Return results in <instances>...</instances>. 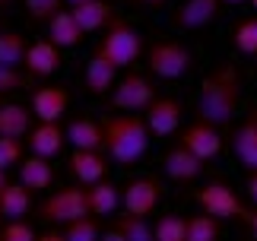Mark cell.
<instances>
[{
    "label": "cell",
    "mask_w": 257,
    "mask_h": 241,
    "mask_svg": "<svg viewBox=\"0 0 257 241\" xmlns=\"http://www.w3.org/2000/svg\"><path fill=\"white\" fill-rule=\"evenodd\" d=\"M248 197H251V203H257V172H248Z\"/></svg>",
    "instance_id": "obj_36"
},
{
    "label": "cell",
    "mask_w": 257,
    "mask_h": 241,
    "mask_svg": "<svg viewBox=\"0 0 257 241\" xmlns=\"http://www.w3.org/2000/svg\"><path fill=\"white\" fill-rule=\"evenodd\" d=\"M146 124H150L153 137H172L178 127H181V102L169 95H159L146 105Z\"/></svg>",
    "instance_id": "obj_12"
},
{
    "label": "cell",
    "mask_w": 257,
    "mask_h": 241,
    "mask_svg": "<svg viewBox=\"0 0 257 241\" xmlns=\"http://www.w3.org/2000/svg\"><path fill=\"white\" fill-rule=\"evenodd\" d=\"M35 238H38V232L26 219H10V222L0 228V241H35Z\"/></svg>",
    "instance_id": "obj_33"
},
{
    "label": "cell",
    "mask_w": 257,
    "mask_h": 241,
    "mask_svg": "<svg viewBox=\"0 0 257 241\" xmlns=\"http://www.w3.org/2000/svg\"><path fill=\"white\" fill-rule=\"evenodd\" d=\"M19 181H23L26 187H32V190H45V187H51V181H54V165H51V159L48 156H26L23 162H19Z\"/></svg>",
    "instance_id": "obj_19"
},
{
    "label": "cell",
    "mask_w": 257,
    "mask_h": 241,
    "mask_svg": "<svg viewBox=\"0 0 257 241\" xmlns=\"http://www.w3.org/2000/svg\"><path fill=\"white\" fill-rule=\"evenodd\" d=\"M197 206L203 209V213H210L216 219H238V222H248L251 209L241 203V197L235 194V190L225 184V181H210V184H203L200 190L194 194Z\"/></svg>",
    "instance_id": "obj_5"
},
{
    "label": "cell",
    "mask_w": 257,
    "mask_h": 241,
    "mask_svg": "<svg viewBox=\"0 0 257 241\" xmlns=\"http://www.w3.org/2000/svg\"><path fill=\"white\" fill-rule=\"evenodd\" d=\"M114 73H117V67L114 64H108L105 57H98L92 54V60L86 64V89L92 95H105L108 89H114Z\"/></svg>",
    "instance_id": "obj_23"
},
{
    "label": "cell",
    "mask_w": 257,
    "mask_h": 241,
    "mask_svg": "<svg viewBox=\"0 0 257 241\" xmlns=\"http://www.w3.org/2000/svg\"><path fill=\"white\" fill-rule=\"evenodd\" d=\"M98 235H102V225H98V219L92 213L80 216V219H73V222L64 225V238L67 241H95Z\"/></svg>",
    "instance_id": "obj_30"
},
{
    "label": "cell",
    "mask_w": 257,
    "mask_h": 241,
    "mask_svg": "<svg viewBox=\"0 0 257 241\" xmlns=\"http://www.w3.org/2000/svg\"><path fill=\"white\" fill-rule=\"evenodd\" d=\"M95 54L105 57L108 64H114L117 70H124V67H131L134 60L143 54V35L137 32L131 23H124L121 16H114L111 23H108L105 35L98 38Z\"/></svg>",
    "instance_id": "obj_3"
},
{
    "label": "cell",
    "mask_w": 257,
    "mask_h": 241,
    "mask_svg": "<svg viewBox=\"0 0 257 241\" xmlns=\"http://www.w3.org/2000/svg\"><path fill=\"white\" fill-rule=\"evenodd\" d=\"M26 38L23 32H16V29H4L0 32V64L7 67H26Z\"/></svg>",
    "instance_id": "obj_27"
},
{
    "label": "cell",
    "mask_w": 257,
    "mask_h": 241,
    "mask_svg": "<svg viewBox=\"0 0 257 241\" xmlns=\"http://www.w3.org/2000/svg\"><path fill=\"white\" fill-rule=\"evenodd\" d=\"M67 143L70 140H67V130L61 127V120H38V127L29 130V149L38 156L54 159V156L64 153Z\"/></svg>",
    "instance_id": "obj_14"
},
{
    "label": "cell",
    "mask_w": 257,
    "mask_h": 241,
    "mask_svg": "<svg viewBox=\"0 0 257 241\" xmlns=\"http://www.w3.org/2000/svg\"><path fill=\"white\" fill-rule=\"evenodd\" d=\"M146 64L159 79H181L194 70V51L184 42H156L146 51Z\"/></svg>",
    "instance_id": "obj_6"
},
{
    "label": "cell",
    "mask_w": 257,
    "mask_h": 241,
    "mask_svg": "<svg viewBox=\"0 0 257 241\" xmlns=\"http://www.w3.org/2000/svg\"><path fill=\"white\" fill-rule=\"evenodd\" d=\"M241 70L235 64H222L210 70L200 83V98H197V114L213 124H229L235 114V105L241 98Z\"/></svg>",
    "instance_id": "obj_1"
},
{
    "label": "cell",
    "mask_w": 257,
    "mask_h": 241,
    "mask_svg": "<svg viewBox=\"0 0 257 241\" xmlns=\"http://www.w3.org/2000/svg\"><path fill=\"white\" fill-rule=\"evenodd\" d=\"M244 225H248V228H251V235L257 238V203H254V209H251V216H248V222H244Z\"/></svg>",
    "instance_id": "obj_37"
},
{
    "label": "cell",
    "mask_w": 257,
    "mask_h": 241,
    "mask_svg": "<svg viewBox=\"0 0 257 241\" xmlns=\"http://www.w3.org/2000/svg\"><path fill=\"white\" fill-rule=\"evenodd\" d=\"M111 232L121 241H150L156 238V225H150V216H134L124 209V216L111 219Z\"/></svg>",
    "instance_id": "obj_21"
},
{
    "label": "cell",
    "mask_w": 257,
    "mask_h": 241,
    "mask_svg": "<svg viewBox=\"0 0 257 241\" xmlns=\"http://www.w3.org/2000/svg\"><path fill=\"white\" fill-rule=\"evenodd\" d=\"M67 168H70V175L80 181V184H95V181H102L108 175V153L105 149H76L70 159H67Z\"/></svg>",
    "instance_id": "obj_10"
},
{
    "label": "cell",
    "mask_w": 257,
    "mask_h": 241,
    "mask_svg": "<svg viewBox=\"0 0 257 241\" xmlns=\"http://www.w3.org/2000/svg\"><path fill=\"white\" fill-rule=\"evenodd\" d=\"M219 7H222V0H184V4L172 13V26L181 29V32L203 29L219 16Z\"/></svg>",
    "instance_id": "obj_11"
},
{
    "label": "cell",
    "mask_w": 257,
    "mask_h": 241,
    "mask_svg": "<svg viewBox=\"0 0 257 241\" xmlns=\"http://www.w3.org/2000/svg\"><path fill=\"white\" fill-rule=\"evenodd\" d=\"M64 0H26V10H29V19L32 23H48L57 10H61Z\"/></svg>",
    "instance_id": "obj_34"
},
{
    "label": "cell",
    "mask_w": 257,
    "mask_h": 241,
    "mask_svg": "<svg viewBox=\"0 0 257 241\" xmlns=\"http://www.w3.org/2000/svg\"><path fill=\"white\" fill-rule=\"evenodd\" d=\"M156 98V89L150 83V76L143 73H124L121 79L114 83V92H111V105L117 111H146Z\"/></svg>",
    "instance_id": "obj_7"
},
{
    "label": "cell",
    "mask_w": 257,
    "mask_h": 241,
    "mask_svg": "<svg viewBox=\"0 0 257 241\" xmlns=\"http://www.w3.org/2000/svg\"><path fill=\"white\" fill-rule=\"evenodd\" d=\"M105 127V153L114 165H134L140 162L150 149V137L153 130L146 124V117H137V111H127V114H114V117H105L102 120Z\"/></svg>",
    "instance_id": "obj_2"
},
{
    "label": "cell",
    "mask_w": 257,
    "mask_h": 241,
    "mask_svg": "<svg viewBox=\"0 0 257 241\" xmlns=\"http://www.w3.org/2000/svg\"><path fill=\"white\" fill-rule=\"evenodd\" d=\"M251 7H254V10H257V0H251Z\"/></svg>",
    "instance_id": "obj_44"
},
{
    "label": "cell",
    "mask_w": 257,
    "mask_h": 241,
    "mask_svg": "<svg viewBox=\"0 0 257 241\" xmlns=\"http://www.w3.org/2000/svg\"><path fill=\"white\" fill-rule=\"evenodd\" d=\"M222 4H244V0H222Z\"/></svg>",
    "instance_id": "obj_41"
},
{
    "label": "cell",
    "mask_w": 257,
    "mask_h": 241,
    "mask_svg": "<svg viewBox=\"0 0 257 241\" xmlns=\"http://www.w3.org/2000/svg\"><path fill=\"white\" fill-rule=\"evenodd\" d=\"M251 120H254V124H257V108H254V111H251Z\"/></svg>",
    "instance_id": "obj_42"
},
{
    "label": "cell",
    "mask_w": 257,
    "mask_h": 241,
    "mask_svg": "<svg viewBox=\"0 0 257 241\" xmlns=\"http://www.w3.org/2000/svg\"><path fill=\"white\" fill-rule=\"evenodd\" d=\"M80 216H89V200H86V184H67L38 206V219L48 225H67Z\"/></svg>",
    "instance_id": "obj_4"
},
{
    "label": "cell",
    "mask_w": 257,
    "mask_h": 241,
    "mask_svg": "<svg viewBox=\"0 0 257 241\" xmlns=\"http://www.w3.org/2000/svg\"><path fill=\"white\" fill-rule=\"evenodd\" d=\"M7 184H10V181H7V168H4V165H0V190H4Z\"/></svg>",
    "instance_id": "obj_38"
},
{
    "label": "cell",
    "mask_w": 257,
    "mask_h": 241,
    "mask_svg": "<svg viewBox=\"0 0 257 241\" xmlns=\"http://www.w3.org/2000/svg\"><path fill=\"white\" fill-rule=\"evenodd\" d=\"M232 42L238 48V54H257V16H244L238 26L232 29Z\"/></svg>",
    "instance_id": "obj_29"
},
{
    "label": "cell",
    "mask_w": 257,
    "mask_h": 241,
    "mask_svg": "<svg viewBox=\"0 0 257 241\" xmlns=\"http://www.w3.org/2000/svg\"><path fill=\"white\" fill-rule=\"evenodd\" d=\"M162 168H165V175H169L172 181H178V184H187V181L200 178V172H203V159L197 156L194 149H187L181 140H178L169 153H165Z\"/></svg>",
    "instance_id": "obj_13"
},
{
    "label": "cell",
    "mask_w": 257,
    "mask_h": 241,
    "mask_svg": "<svg viewBox=\"0 0 257 241\" xmlns=\"http://www.w3.org/2000/svg\"><path fill=\"white\" fill-rule=\"evenodd\" d=\"M32 108L26 105H16V102H7L0 105V134L7 137H29V124H32Z\"/></svg>",
    "instance_id": "obj_26"
},
{
    "label": "cell",
    "mask_w": 257,
    "mask_h": 241,
    "mask_svg": "<svg viewBox=\"0 0 257 241\" xmlns=\"http://www.w3.org/2000/svg\"><path fill=\"white\" fill-rule=\"evenodd\" d=\"M26 86V76L19 73V67H7L0 64V92H16Z\"/></svg>",
    "instance_id": "obj_35"
},
{
    "label": "cell",
    "mask_w": 257,
    "mask_h": 241,
    "mask_svg": "<svg viewBox=\"0 0 257 241\" xmlns=\"http://www.w3.org/2000/svg\"><path fill=\"white\" fill-rule=\"evenodd\" d=\"M23 159H26V153H23V137L0 134V165H4V168H19Z\"/></svg>",
    "instance_id": "obj_32"
},
{
    "label": "cell",
    "mask_w": 257,
    "mask_h": 241,
    "mask_svg": "<svg viewBox=\"0 0 257 241\" xmlns=\"http://www.w3.org/2000/svg\"><path fill=\"white\" fill-rule=\"evenodd\" d=\"M70 108V92L64 86H42L32 92V114L38 120H61Z\"/></svg>",
    "instance_id": "obj_15"
},
{
    "label": "cell",
    "mask_w": 257,
    "mask_h": 241,
    "mask_svg": "<svg viewBox=\"0 0 257 241\" xmlns=\"http://www.w3.org/2000/svg\"><path fill=\"white\" fill-rule=\"evenodd\" d=\"M86 29L80 26V19L73 16V10H57V13L48 19V38L61 48H76L83 42Z\"/></svg>",
    "instance_id": "obj_17"
},
{
    "label": "cell",
    "mask_w": 257,
    "mask_h": 241,
    "mask_svg": "<svg viewBox=\"0 0 257 241\" xmlns=\"http://www.w3.org/2000/svg\"><path fill=\"white\" fill-rule=\"evenodd\" d=\"M156 238L159 241H187V219L178 213H165L156 222Z\"/></svg>",
    "instance_id": "obj_31"
},
{
    "label": "cell",
    "mask_w": 257,
    "mask_h": 241,
    "mask_svg": "<svg viewBox=\"0 0 257 241\" xmlns=\"http://www.w3.org/2000/svg\"><path fill=\"white\" fill-rule=\"evenodd\" d=\"M140 4H165V0H140Z\"/></svg>",
    "instance_id": "obj_40"
},
{
    "label": "cell",
    "mask_w": 257,
    "mask_h": 241,
    "mask_svg": "<svg viewBox=\"0 0 257 241\" xmlns=\"http://www.w3.org/2000/svg\"><path fill=\"white\" fill-rule=\"evenodd\" d=\"M32 187H26L23 181L19 184H7L0 190V206H4V216L10 219H26V213L32 209Z\"/></svg>",
    "instance_id": "obj_24"
},
{
    "label": "cell",
    "mask_w": 257,
    "mask_h": 241,
    "mask_svg": "<svg viewBox=\"0 0 257 241\" xmlns=\"http://www.w3.org/2000/svg\"><path fill=\"white\" fill-rule=\"evenodd\" d=\"M232 149L238 156V162L248 168V172H257V124L248 117L244 124L235 130L232 137Z\"/></svg>",
    "instance_id": "obj_22"
},
{
    "label": "cell",
    "mask_w": 257,
    "mask_h": 241,
    "mask_svg": "<svg viewBox=\"0 0 257 241\" xmlns=\"http://www.w3.org/2000/svg\"><path fill=\"white\" fill-rule=\"evenodd\" d=\"M219 235H222V219H216L210 213L187 219V241H216Z\"/></svg>",
    "instance_id": "obj_28"
},
{
    "label": "cell",
    "mask_w": 257,
    "mask_h": 241,
    "mask_svg": "<svg viewBox=\"0 0 257 241\" xmlns=\"http://www.w3.org/2000/svg\"><path fill=\"white\" fill-rule=\"evenodd\" d=\"M67 140L76 149H105V127L98 120L89 117H76L67 124Z\"/></svg>",
    "instance_id": "obj_20"
},
{
    "label": "cell",
    "mask_w": 257,
    "mask_h": 241,
    "mask_svg": "<svg viewBox=\"0 0 257 241\" xmlns=\"http://www.w3.org/2000/svg\"><path fill=\"white\" fill-rule=\"evenodd\" d=\"M57 67H61V45H54L51 38H42V42L29 45V51H26V70L32 76H51Z\"/></svg>",
    "instance_id": "obj_16"
},
{
    "label": "cell",
    "mask_w": 257,
    "mask_h": 241,
    "mask_svg": "<svg viewBox=\"0 0 257 241\" xmlns=\"http://www.w3.org/2000/svg\"><path fill=\"white\" fill-rule=\"evenodd\" d=\"M178 140H181L187 149H194V153L200 156L203 162H206V159H216V156L222 153V134H219V124H213V120H203V117H200V120H194V124L187 127Z\"/></svg>",
    "instance_id": "obj_9"
},
{
    "label": "cell",
    "mask_w": 257,
    "mask_h": 241,
    "mask_svg": "<svg viewBox=\"0 0 257 241\" xmlns=\"http://www.w3.org/2000/svg\"><path fill=\"white\" fill-rule=\"evenodd\" d=\"M0 219H4V206H0Z\"/></svg>",
    "instance_id": "obj_45"
},
{
    "label": "cell",
    "mask_w": 257,
    "mask_h": 241,
    "mask_svg": "<svg viewBox=\"0 0 257 241\" xmlns=\"http://www.w3.org/2000/svg\"><path fill=\"white\" fill-rule=\"evenodd\" d=\"M73 16L80 19V26L86 29V32H98V29H105L114 19V10L108 7L105 0H86V4L73 7Z\"/></svg>",
    "instance_id": "obj_25"
},
{
    "label": "cell",
    "mask_w": 257,
    "mask_h": 241,
    "mask_svg": "<svg viewBox=\"0 0 257 241\" xmlns=\"http://www.w3.org/2000/svg\"><path fill=\"white\" fill-rule=\"evenodd\" d=\"M162 200V184L156 178H134L121 187V206L134 216H153Z\"/></svg>",
    "instance_id": "obj_8"
},
{
    "label": "cell",
    "mask_w": 257,
    "mask_h": 241,
    "mask_svg": "<svg viewBox=\"0 0 257 241\" xmlns=\"http://www.w3.org/2000/svg\"><path fill=\"white\" fill-rule=\"evenodd\" d=\"M64 4H70V7H76V4H86V0H64Z\"/></svg>",
    "instance_id": "obj_39"
},
{
    "label": "cell",
    "mask_w": 257,
    "mask_h": 241,
    "mask_svg": "<svg viewBox=\"0 0 257 241\" xmlns=\"http://www.w3.org/2000/svg\"><path fill=\"white\" fill-rule=\"evenodd\" d=\"M10 4H13V0H0V7H10Z\"/></svg>",
    "instance_id": "obj_43"
},
{
    "label": "cell",
    "mask_w": 257,
    "mask_h": 241,
    "mask_svg": "<svg viewBox=\"0 0 257 241\" xmlns=\"http://www.w3.org/2000/svg\"><path fill=\"white\" fill-rule=\"evenodd\" d=\"M86 200H89V213L92 216H114V209L121 206V187L114 181H95L86 184Z\"/></svg>",
    "instance_id": "obj_18"
}]
</instances>
